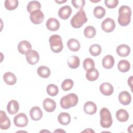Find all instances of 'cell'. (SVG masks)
Returning <instances> with one entry per match:
<instances>
[{
	"mask_svg": "<svg viewBox=\"0 0 133 133\" xmlns=\"http://www.w3.org/2000/svg\"><path fill=\"white\" fill-rule=\"evenodd\" d=\"M131 10L126 5H123L119 8L118 22L121 26H125L128 25L130 22Z\"/></svg>",
	"mask_w": 133,
	"mask_h": 133,
	"instance_id": "1",
	"label": "cell"
},
{
	"mask_svg": "<svg viewBox=\"0 0 133 133\" xmlns=\"http://www.w3.org/2000/svg\"><path fill=\"white\" fill-rule=\"evenodd\" d=\"M78 101L77 96L74 93H71L62 97L60 99V104L62 109H68L76 105Z\"/></svg>",
	"mask_w": 133,
	"mask_h": 133,
	"instance_id": "2",
	"label": "cell"
},
{
	"mask_svg": "<svg viewBox=\"0 0 133 133\" xmlns=\"http://www.w3.org/2000/svg\"><path fill=\"white\" fill-rule=\"evenodd\" d=\"M87 21V18L86 17V13L85 11L82 9L73 16L71 20L70 23L72 27L78 29L81 28Z\"/></svg>",
	"mask_w": 133,
	"mask_h": 133,
	"instance_id": "3",
	"label": "cell"
},
{
	"mask_svg": "<svg viewBox=\"0 0 133 133\" xmlns=\"http://www.w3.org/2000/svg\"><path fill=\"white\" fill-rule=\"evenodd\" d=\"M100 125L102 127L108 128L111 126L113 120L110 111L106 108H103L100 111Z\"/></svg>",
	"mask_w": 133,
	"mask_h": 133,
	"instance_id": "4",
	"label": "cell"
},
{
	"mask_svg": "<svg viewBox=\"0 0 133 133\" xmlns=\"http://www.w3.org/2000/svg\"><path fill=\"white\" fill-rule=\"evenodd\" d=\"M49 42L50 49L53 52L58 53L62 51L63 45L61 37L60 35L57 34L51 35L49 38Z\"/></svg>",
	"mask_w": 133,
	"mask_h": 133,
	"instance_id": "5",
	"label": "cell"
},
{
	"mask_svg": "<svg viewBox=\"0 0 133 133\" xmlns=\"http://www.w3.org/2000/svg\"><path fill=\"white\" fill-rule=\"evenodd\" d=\"M28 118L23 113H20L16 115L14 118V123L16 126L18 127H24L28 124Z\"/></svg>",
	"mask_w": 133,
	"mask_h": 133,
	"instance_id": "6",
	"label": "cell"
},
{
	"mask_svg": "<svg viewBox=\"0 0 133 133\" xmlns=\"http://www.w3.org/2000/svg\"><path fill=\"white\" fill-rule=\"evenodd\" d=\"M30 19L33 23L39 24L43 21L44 15L41 10H36L30 13Z\"/></svg>",
	"mask_w": 133,
	"mask_h": 133,
	"instance_id": "7",
	"label": "cell"
},
{
	"mask_svg": "<svg viewBox=\"0 0 133 133\" xmlns=\"http://www.w3.org/2000/svg\"><path fill=\"white\" fill-rule=\"evenodd\" d=\"M115 28V23L113 19L107 18L103 20L101 23V28L105 32L110 33L112 32Z\"/></svg>",
	"mask_w": 133,
	"mask_h": 133,
	"instance_id": "8",
	"label": "cell"
},
{
	"mask_svg": "<svg viewBox=\"0 0 133 133\" xmlns=\"http://www.w3.org/2000/svg\"><path fill=\"white\" fill-rule=\"evenodd\" d=\"M25 56L26 61L31 65L36 64L39 60V56L38 53L34 50L31 49L28 51L25 55Z\"/></svg>",
	"mask_w": 133,
	"mask_h": 133,
	"instance_id": "9",
	"label": "cell"
},
{
	"mask_svg": "<svg viewBox=\"0 0 133 133\" xmlns=\"http://www.w3.org/2000/svg\"><path fill=\"white\" fill-rule=\"evenodd\" d=\"M11 125L10 121L7 117L6 113L1 110L0 111V128L2 130L8 129Z\"/></svg>",
	"mask_w": 133,
	"mask_h": 133,
	"instance_id": "10",
	"label": "cell"
},
{
	"mask_svg": "<svg viewBox=\"0 0 133 133\" xmlns=\"http://www.w3.org/2000/svg\"><path fill=\"white\" fill-rule=\"evenodd\" d=\"M72 8L69 5H65L61 7L58 10L59 17L63 20H66L69 18L72 14Z\"/></svg>",
	"mask_w": 133,
	"mask_h": 133,
	"instance_id": "11",
	"label": "cell"
},
{
	"mask_svg": "<svg viewBox=\"0 0 133 133\" xmlns=\"http://www.w3.org/2000/svg\"><path fill=\"white\" fill-rule=\"evenodd\" d=\"M99 89L102 94L104 96H110L113 92V87L109 83L105 82L101 84L99 87Z\"/></svg>",
	"mask_w": 133,
	"mask_h": 133,
	"instance_id": "12",
	"label": "cell"
},
{
	"mask_svg": "<svg viewBox=\"0 0 133 133\" xmlns=\"http://www.w3.org/2000/svg\"><path fill=\"white\" fill-rule=\"evenodd\" d=\"M31 48L32 45L28 41H22L19 42L18 45V50L22 55H26L27 52L30 50Z\"/></svg>",
	"mask_w": 133,
	"mask_h": 133,
	"instance_id": "13",
	"label": "cell"
},
{
	"mask_svg": "<svg viewBox=\"0 0 133 133\" xmlns=\"http://www.w3.org/2000/svg\"><path fill=\"white\" fill-rule=\"evenodd\" d=\"M43 108L44 110L47 112H53L56 108V102L50 98H46L43 101Z\"/></svg>",
	"mask_w": 133,
	"mask_h": 133,
	"instance_id": "14",
	"label": "cell"
},
{
	"mask_svg": "<svg viewBox=\"0 0 133 133\" xmlns=\"http://www.w3.org/2000/svg\"><path fill=\"white\" fill-rule=\"evenodd\" d=\"M30 115L33 121H39L43 116V112L39 107L35 106L31 109L30 111Z\"/></svg>",
	"mask_w": 133,
	"mask_h": 133,
	"instance_id": "15",
	"label": "cell"
},
{
	"mask_svg": "<svg viewBox=\"0 0 133 133\" xmlns=\"http://www.w3.org/2000/svg\"><path fill=\"white\" fill-rule=\"evenodd\" d=\"M118 100L122 104L127 105L131 102V97L130 94L128 91H122L119 94Z\"/></svg>",
	"mask_w": 133,
	"mask_h": 133,
	"instance_id": "16",
	"label": "cell"
},
{
	"mask_svg": "<svg viewBox=\"0 0 133 133\" xmlns=\"http://www.w3.org/2000/svg\"><path fill=\"white\" fill-rule=\"evenodd\" d=\"M48 30L51 31H56L60 28V23L59 21L54 18H49L46 23Z\"/></svg>",
	"mask_w": 133,
	"mask_h": 133,
	"instance_id": "17",
	"label": "cell"
},
{
	"mask_svg": "<svg viewBox=\"0 0 133 133\" xmlns=\"http://www.w3.org/2000/svg\"><path fill=\"white\" fill-rule=\"evenodd\" d=\"M19 109V104L17 101L15 100H10L7 104V110L11 115L16 114Z\"/></svg>",
	"mask_w": 133,
	"mask_h": 133,
	"instance_id": "18",
	"label": "cell"
},
{
	"mask_svg": "<svg viewBox=\"0 0 133 133\" xmlns=\"http://www.w3.org/2000/svg\"><path fill=\"white\" fill-rule=\"evenodd\" d=\"M97 110V105L92 101H87L84 105V111L86 114L93 115L96 113Z\"/></svg>",
	"mask_w": 133,
	"mask_h": 133,
	"instance_id": "19",
	"label": "cell"
},
{
	"mask_svg": "<svg viewBox=\"0 0 133 133\" xmlns=\"http://www.w3.org/2000/svg\"><path fill=\"white\" fill-rule=\"evenodd\" d=\"M116 50L117 55L122 57L128 56L130 52V47L125 44H121L118 46Z\"/></svg>",
	"mask_w": 133,
	"mask_h": 133,
	"instance_id": "20",
	"label": "cell"
},
{
	"mask_svg": "<svg viewBox=\"0 0 133 133\" xmlns=\"http://www.w3.org/2000/svg\"><path fill=\"white\" fill-rule=\"evenodd\" d=\"M3 79L5 83L9 85H13L15 84L17 82L16 75L10 72H7L4 74Z\"/></svg>",
	"mask_w": 133,
	"mask_h": 133,
	"instance_id": "21",
	"label": "cell"
},
{
	"mask_svg": "<svg viewBox=\"0 0 133 133\" xmlns=\"http://www.w3.org/2000/svg\"><path fill=\"white\" fill-rule=\"evenodd\" d=\"M102 64L105 69H111L114 64V59L113 57L110 55L104 57L102 61Z\"/></svg>",
	"mask_w": 133,
	"mask_h": 133,
	"instance_id": "22",
	"label": "cell"
},
{
	"mask_svg": "<svg viewBox=\"0 0 133 133\" xmlns=\"http://www.w3.org/2000/svg\"><path fill=\"white\" fill-rule=\"evenodd\" d=\"M67 46L69 49L72 51H77L81 47L79 41L75 38H71L67 42Z\"/></svg>",
	"mask_w": 133,
	"mask_h": 133,
	"instance_id": "23",
	"label": "cell"
},
{
	"mask_svg": "<svg viewBox=\"0 0 133 133\" xmlns=\"http://www.w3.org/2000/svg\"><path fill=\"white\" fill-rule=\"evenodd\" d=\"M99 73L98 71L94 68L90 69L86 71V77L89 81H95L97 80L99 77Z\"/></svg>",
	"mask_w": 133,
	"mask_h": 133,
	"instance_id": "24",
	"label": "cell"
},
{
	"mask_svg": "<svg viewBox=\"0 0 133 133\" xmlns=\"http://www.w3.org/2000/svg\"><path fill=\"white\" fill-rule=\"evenodd\" d=\"M116 117L117 119L121 122H126L129 118V114L125 109H119L116 112Z\"/></svg>",
	"mask_w": 133,
	"mask_h": 133,
	"instance_id": "25",
	"label": "cell"
},
{
	"mask_svg": "<svg viewBox=\"0 0 133 133\" xmlns=\"http://www.w3.org/2000/svg\"><path fill=\"white\" fill-rule=\"evenodd\" d=\"M58 121L61 125H67L71 122L70 115L66 112H62L59 114Z\"/></svg>",
	"mask_w": 133,
	"mask_h": 133,
	"instance_id": "26",
	"label": "cell"
},
{
	"mask_svg": "<svg viewBox=\"0 0 133 133\" xmlns=\"http://www.w3.org/2000/svg\"><path fill=\"white\" fill-rule=\"evenodd\" d=\"M68 64L69 66L73 69L77 68L80 64V60L77 56H71L68 59Z\"/></svg>",
	"mask_w": 133,
	"mask_h": 133,
	"instance_id": "27",
	"label": "cell"
},
{
	"mask_svg": "<svg viewBox=\"0 0 133 133\" xmlns=\"http://www.w3.org/2000/svg\"><path fill=\"white\" fill-rule=\"evenodd\" d=\"M37 73L40 77L46 78L50 76L51 72L49 68L45 65H42L38 68Z\"/></svg>",
	"mask_w": 133,
	"mask_h": 133,
	"instance_id": "28",
	"label": "cell"
},
{
	"mask_svg": "<svg viewBox=\"0 0 133 133\" xmlns=\"http://www.w3.org/2000/svg\"><path fill=\"white\" fill-rule=\"evenodd\" d=\"M117 68L120 72L125 73L129 70L130 68V64L128 61L126 60H121L118 63Z\"/></svg>",
	"mask_w": 133,
	"mask_h": 133,
	"instance_id": "29",
	"label": "cell"
},
{
	"mask_svg": "<svg viewBox=\"0 0 133 133\" xmlns=\"http://www.w3.org/2000/svg\"><path fill=\"white\" fill-rule=\"evenodd\" d=\"M41 8V5L40 3L36 1H31L27 5V10L30 13L36 10H40Z\"/></svg>",
	"mask_w": 133,
	"mask_h": 133,
	"instance_id": "30",
	"label": "cell"
},
{
	"mask_svg": "<svg viewBox=\"0 0 133 133\" xmlns=\"http://www.w3.org/2000/svg\"><path fill=\"white\" fill-rule=\"evenodd\" d=\"M84 34L85 36L88 38H93L96 34V30L94 26L89 25L85 28Z\"/></svg>",
	"mask_w": 133,
	"mask_h": 133,
	"instance_id": "31",
	"label": "cell"
},
{
	"mask_svg": "<svg viewBox=\"0 0 133 133\" xmlns=\"http://www.w3.org/2000/svg\"><path fill=\"white\" fill-rule=\"evenodd\" d=\"M19 5L18 0H6L4 2L5 7L9 10L15 9Z\"/></svg>",
	"mask_w": 133,
	"mask_h": 133,
	"instance_id": "32",
	"label": "cell"
},
{
	"mask_svg": "<svg viewBox=\"0 0 133 133\" xmlns=\"http://www.w3.org/2000/svg\"><path fill=\"white\" fill-rule=\"evenodd\" d=\"M94 15L96 18L101 19L105 15V10L103 7L98 6L94 9Z\"/></svg>",
	"mask_w": 133,
	"mask_h": 133,
	"instance_id": "33",
	"label": "cell"
},
{
	"mask_svg": "<svg viewBox=\"0 0 133 133\" xmlns=\"http://www.w3.org/2000/svg\"><path fill=\"white\" fill-rule=\"evenodd\" d=\"M89 51L90 54L93 56H99L102 51L101 47L99 44H93L90 46Z\"/></svg>",
	"mask_w": 133,
	"mask_h": 133,
	"instance_id": "34",
	"label": "cell"
},
{
	"mask_svg": "<svg viewBox=\"0 0 133 133\" xmlns=\"http://www.w3.org/2000/svg\"><path fill=\"white\" fill-rule=\"evenodd\" d=\"M47 94L52 97L56 96L59 92V89L57 86L55 84H50L48 85L46 88Z\"/></svg>",
	"mask_w": 133,
	"mask_h": 133,
	"instance_id": "35",
	"label": "cell"
},
{
	"mask_svg": "<svg viewBox=\"0 0 133 133\" xmlns=\"http://www.w3.org/2000/svg\"><path fill=\"white\" fill-rule=\"evenodd\" d=\"M74 83L73 81L70 78L65 79L63 81L61 84V88L64 91H68L71 89L73 86Z\"/></svg>",
	"mask_w": 133,
	"mask_h": 133,
	"instance_id": "36",
	"label": "cell"
},
{
	"mask_svg": "<svg viewBox=\"0 0 133 133\" xmlns=\"http://www.w3.org/2000/svg\"><path fill=\"white\" fill-rule=\"evenodd\" d=\"M83 66L84 70L87 71L90 69L95 68V62L90 58H86L83 61Z\"/></svg>",
	"mask_w": 133,
	"mask_h": 133,
	"instance_id": "37",
	"label": "cell"
},
{
	"mask_svg": "<svg viewBox=\"0 0 133 133\" xmlns=\"http://www.w3.org/2000/svg\"><path fill=\"white\" fill-rule=\"evenodd\" d=\"M71 3L73 6L77 9H82L85 6V1L84 0H72Z\"/></svg>",
	"mask_w": 133,
	"mask_h": 133,
	"instance_id": "38",
	"label": "cell"
},
{
	"mask_svg": "<svg viewBox=\"0 0 133 133\" xmlns=\"http://www.w3.org/2000/svg\"><path fill=\"white\" fill-rule=\"evenodd\" d=\"M104 4L105 6L110 9L114 8L116 7L118 4V0H105L104 1Z\"/></svg>",
	"mask_w": 133,
	"mask_h": 133,
	"instance_id": "39",
	"label": "cell"
},
{
	"mask_svg": "<svg viewBox=\"0 0 133 133\" xmlns=\"http://www.w3.org/2000/svg\"><path fill=\"white\" fill-rule=\"evenodd\" d=\"M132 76H131L128 79V84L130 87L131 89L132 88Z\"/></svg>",
	"mask_w": 133,
	"mask_h": 133,
	"instance_id": "40",
	"label": "cell"
},
{
	"mask_svg": "<svg viewBox=\"0 0 133 133\" xmlns=\"http://www.w3.org/2000/svg\"><path fill=\"white\" fill-rule=\"evenodd\" d=\"M55 2L58 4H61V3H65L66 2H67V0L65 1H55Z\"/></svg>",
	"mask_w": 133,
	"mask_h": 133,
	"instance_id": "41",
	"label": "cell"
},
{
	"mask_svg": "<svg viewBox=\"0 0 133 133\" xmlns=\"http://www.w3.org/2000/svg\"><path fill=\"white\" fill-rule=\"evenodd\" d=\"M85 131H87V132H94V131L92 130V129H91L90 128H88L85 130L83 131V132H85Z\"/></svg>",
	"mask_w": 133,
	"mask_h": 133,
	"instance_id": "42",
	"label": "cell"
}]
</instances>
